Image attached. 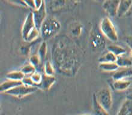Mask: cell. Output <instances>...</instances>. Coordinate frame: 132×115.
I'll return each instance as SVG.
<instances>
[{"label": "cell", "mask_w": 132, "mask_h": 115, "mask_svg": "<svg viewBox=\"0 0 132 115\" xmlns=\"http://www.w3.org/2000/svg\"><path fill=\"white\" fill-rule=\"evenodd\" d=\"M90 44L93 49L96 50H103L106 47L104 36L99 30H93L90 36Z\"/></svg>", "instance_id": "obj_6"}, {"label": "cell", "mask_w": 132, "mask_h": 115, "mask_svg": "<svg viewBox=\"0 0 132 115\" xmlns=\"http://www.w3.org/2000/svg\"><path fill=\"white\" fill-rule=\"evenodd\" d=\"M120 0H104L102 4V8L109 16L115 17L117 16Z\"/></svg>", "instance_id": "obj_8"}, {"label": "cell", "mask_w": 132, "mask_h": 115, "mask_svg": "<svg viewBox=\"0 0 132 115\" xmlns=\"http://www.w3.org/2000/svg\"><path fill=\"white\" fill-rule=\"evenodd\" d=\"M22 84V81H14L12 80H7L3 82L0 85V89L1 93H5L7 91L14 88L16 86Z\"/></svg>", "instance_id": "obj_14"}, {"label": "cell", "mask_w": 132, "mask_h": 115, "mask_svg": "<svg viewBox=\"0 0 132 115\" xmlns=\"http://www.w3.org/2000/svg\"><path fill=\"white\" fill-rule=\"evenodd\" d=\"M65 4V0H54L53 1L52 6L53 9H59L61 7H63Z\"/></svg>", "instance_id": "obj_27"}, {"label": "cell", "mask_w": 132, "mask_h": 115, "mask_svg": "<svg viewBox=\"0 0 132 115\" xmlns=\"http://www.w3.org/2000/svg\"><path fill=\"white\" fill-rule=\"evenodd\" d=\"M125 41L128 46L132 50V36H128L125 38Z\"/></svg>", "instance_id": "obj_31"}, {"label": "cell", "mask_w": 132, "mask_h": 115, "mask_svg": "<svg viewBox=\"0 0 132 115\" xmlns=\"http://www.w3.org/2000/svg\"><path fill=\"white\" fill-rule=\"evenodd\" d=\"M47 43L45 41H43L41 44H40L39 48H38V53H37V55L39 56V57L40 59H41L42 62L45 59V58L47 55Z\"/></svg>", "instance_id": "obj_21"}, {"label": "cell", "mask_w": 132, "mask_h": 115, "mask_svg": "<svg viewBox=\"0 0 132 115\" xmlns=\"http://www.w3.org/2000/svg\"><path fill=\"white\" fill-rule=\"evenodd\" d=\"M25 76L22 72L20 71H13L6 74V78L8 80H14V81H22Z\"/></svg>", "instance_id": "obj_20"}, {"label": "cell", "mask_w": 132, "mask_h": 115, "mask_svg": "<svg viewBox=\"0 0 132 115\" xmlns=\"http://www.w3.org/2000/svg\"><path fill=\"white\" fill-rule=\"evenodd\" d=\"M116 63L120 68H130L132 66V59L124 55L120 56L117 57Z\"/></svg>", "instance_id": "obj_16"}, {"label": "cell", "mask_w": 132, "mask_h": 115, "mask_svg": "<svg viewBox=\"0 0 132 115\" xmlns=\"http://www.w3.org/2000/svg\"><path fill=\"white\" fill-rule=\"evenodd\" d=\"M117 115H132V94L126 96L121 105Z\"/></svg>", "instance_id": "obj_9"}, {"label": "cell", "mask_w": 132, "mask_h": 115, "mask_svg": "<svg viewBox=\"0 0 132 115\" xmlns=\"http://www.w3.org/2000/svg\"><path fill=\"white\" fill-rule=\"evenodd\" d=\"M131 85V82L130 80H115L113 83V87L117 91H124L129 88Z\"/></svg>", "instance_id": "obj_15"}, {"label": "cell", "mask_w": 132, "mask_h": 115, "mask_svg": "<svg viewBox=\"0 0 132 115\" xmlns=\"http://www.w3.org/2000/svg\"><path fill=\"white\" fill-rule=\"evenodd\" d=\"M61 28V23L56 18L47 17L40 28V36L44 40H49L58 34Z\"/></svg>", "instance_id": "obj_2"}, {"label": "cell", "mask_w": 132, "mask_h": 115, "mask_svg": "<svg viewBox=\"0 0 132 115\" xmlns=\"http://www.w3.org/2000/svg\"><path fill=\"white\" fill-rule=\"evenodd\" d=\"M30 77L32 81L35 83L36 87H37V86L39 85L42 82V78H43V74H42L40 72H36Z\"/></svg>", "instance_id": "obj_24"}, {"label": "cell", "mask_w": 132, "mask_h": 115, "mask_svg": "<svg viewBox=\"0 0 132 115\" xmlns=\"http://www.w3.org/2000/svg\"><path fill=\"white\" fill-rule=\"evenodd\" d=\"M132 6V0H120L117 17H122L127 13Z\"/></svg>", "instance_id": "obj_12"}, {"label": "cell", "mask_w": 132, "mask_h": 115, "mask_svg": "<svg viewBox=\"0 0 132 115\" xmlns=\"http://www.w3.org/2000/svg\"><path fill=\"white\" fill-rule=\"evenodd\" d=\"M29 62H30L29 63H30L33 66L36 67V68H37V67L40 66V64H41L42 61L41 59L40 58L39 56L37 54H36L31 56L30 58V59H29Z\"/></svg>", "instance_id": "obj_25"}, {"label": "cell", "mask_w": 132, "mask_h": 115, "mask_svg": "<svg viewBox=\"0 0 132 115\" xmlns=\"http://www.w3.org/2000/svg\"><path fill=\"white\" fill-rule=\"evenodd\" d=\"M5 1L13 5H17V6L28 8V7L24 2V0H5Z\"/></svg>", "instance_id": "obj_26"}, {"label": "cell", "mask_w": 132, "mask_h": 115, "mask_svg": "<svg viewBox=\"0 0 132 115\" xmlns=\"http://www.w3.org/2000/svg\"><path fill=\"white\" fill-rule=\"evenodd\" d=\"M81 31H82V27L80 25H76L75 26L74 28L72 29L71 30V33L73 34L74 36H78V35L81 33Z\"/></svg>", "instance_id": "obj_29"}, {"label": "cell", "mask_w": 132, "mask_h": 115, "mask_svg": "<svg viewBox=\"0 0 132 115\" xmlns=\"http://www.w3.org/2000/svg\"><path fill=\"white\" fill-rule=\"evenodd\" d=\"M45 74L47 76H54L55 73V70L54 67L52 64L49 61H46L44 64L43 68Z\"/></svg>", "instance_id": "obj_23"}, {"label": "cell", "mask_w": 132, "mask_h": 115, "mask_svg": "<svg viewBox=\"0 0 132 115\" xmlns=\"http://www.w3.org/2000/svg\"><path fill=\"white\" fill-rule=\"evenodd\" d=\"M96 98L100 104L109 112L112 107V95L111 91L108 87L100 89L96 94Z\"/></svg>", "instance_id": "obj_4"}, {"label": "cell", "mask_w": 132, "mask_h": 115, "mask_svg": "<svg viewBox=\"0 0 132 115\" xmlns=\"http://www.w3.org/2000/svg\"><path fill=\"white\" fill-rule=\"evenodd\" d=\"M99 68L106 72H115L120 68L116 63H99Z\"/></svg>", "instance_id": "obj_17"}, {"label": "cell", "mask_w": 132, "mask_h": 115, "mask_svg": "<svg viewBox=\"0 0 132 115\" xmlns=\"http://www.w3.org/2000/svg\"><path fill=\"white\" fill-rule=\"evenodd\" d=\"M108 51L116 55L117 57L124 55L126 53V49L122 46L117 45H111L107 47Z\"/></svg>", "instance_id": "obj_18"}, {"label": "cell", "mask_w": 132, "mask_h": 115, "mask_svg": "<svg viewBox=\"0 0 132 115\" xmlns=\"http://www.w3.org/2000/svg\"><path fill=\"white\" fill-rule=\"evenodd\" d=\"M117 60V56L115 55L112 53L108 51L106 54L101 56L98 59L99 63H116Z\"/></svg>", "instance_id": "obj_19"}, {"label": "cell", "mask_w": 132, "mask_h": 115, "mask_svg": "<svg viewBox=\"0 0 132 115\" xmlns=\"http://www.w3.org/2000/svg\"><path fill=\"white\" fill-rule=\"evenodd\" d=\"M93 115H110L109 112L98 103L96 94L93 96Z\"/></svg>", "instance_id": "obj_13"}, {"label": "cell", "mask_w": 132, "mask_h": 115, "mask_svg": "<svg viewBox=\"0 0 132 115\" xmlns=\"http://www.w3.org/2000/svg\"><path fill=\"white\" fill-rule=\"evenodd\" d=\"M22 37L26 42H32L40 36V30L37 28L33 19L32 12L27 14L22 27Z\"/></svg>", "instance_id": "obj_1"}, {"label": "cell", "mask_w": 132, "mask_h": 115, "mask_svg": "<svg viewBox=\"0 0 132 115\" xmlns=\"http://www.w3.org/2000/svg\"><path fill=\"white\" fill-rule=\"evenodd\" d=\"M22 83L25 85L29 86L36 87L35 83H34V82H33L30 76H25L24 78H23V79L22 80Z\"/></svg>", "instance_id": "obj_28"}, {"label": "cell", "mask_w": 132, "mask_h": 115, "mask_svg": "<svg viewBox=\"0 0 132 115\" xmlns=\"http://www.w3.org/2000/svg\"><path fill=\"white\" fill-rule=\"evenodd\" d=\"M55 82L56 78L54 76H47L44 74H43L42 82L39 85L37 86V87L43 91H48L52 87Z\"/></svg>", "instance_id": "obj_11"}, {"label": "cell", "mask_w": 132, "mask_h": 115, "mask_svg": "<svg viewBox=\"0 0 132 115\" xmlns=\"http://www.w3.org/2000/svg\"><path fill=\"white\" fill-rule=\"evenodd\" d=\"M99 29L104 37L110 41L115 42L118 40L116 28L109 17L103 18L100 22Z\"/></svg>", "instance_id": "obj_3"}, {"label": "cell", "mask_w": 132, "mask_h": 115, "mask_svg": "<svg viewBox=\"0 0 132 115\" xmlns=\"http://www.w3.org/2000/svg\"><path fill=\"white\" fill-rule=\"evenodd\" d=\"M24 2L28 7L32 10H36V5H35L34 0H24Z\"/></svg>", "instance_id": "obj_30"}, {"label": "cell", "mask_w": 132, "mask_h": 115, "mask_svg": "<svg viewBox=\"0 0 132 115\" xmlns=\"http://www.w3.org/2000/svg\"><path fill=\"white\" fill-rule=\"evenodd\" d=\"M32 15L37 28L40 30L42 24L47 17L46 7L45 1L43 2V4L39 8L33 10Z\"/></svg>", "instance_id": "obj_7"}, {"label": "cell", "mask_w": 132, "mask_h": 115, "mask_svg": "<svg viewBox=\"0 0 132 115\" xmlns=\"http://www.w3.org/2000/svg\"><path fill=\"white\" fill-rule=\"evenodd\" d=\"M36 90V87L29 86L23 85L22 83V85L16 86L10 91H7L4 94L18 98H22L32 94Z\"/></svg>", "instance_id": "obj_5"}, {"label": "cell", "mask_w": 132, "mask_h": 115, "mask_svg": "<svg viewBox=\"0 0 132 115\" xmlns=\"http://www.w3.org/2000/svg\"><path fill=\"white\" fill-rule=\"evenodd\" d=\"M21 71L25 76H31L36 72V68L30 63H28L26 65H23L22 67Z\"/></svg>", "instance_id": "obj_22"}, {"label": "cell", "mask_w": 132, "mask_h": 115, "mask_svg": "<svg viewBox=\"0 0 132 115\" xmlns=\"http://www.w3.org/2000/svg\"><path fill=\"white\" fill-rule=\"evenodd\" d=\"M132 76V68H119L112 75L113 79L115 80H126V78Z\"/></svg>", "instance_id": "obj_10"}, {"label": "cell", "mask_w": 132, "mask_h": 115, "mask_svg": "<svg viewBox=\"0 0 132 115\" xmlns=\"http://www.w3.org/2000/svg\"><path fill=\"white\" fill-rule=\"evenodd\" d=\"M77 115H91L89 114H77Z\"/></svg>", "instance_id": "obj_34"}, {"label": "cell", "mask_w": 132, "mask_h": 115, "mask_svg": "<svg viewBox=\"0 0 132 115\" xmlns=\"http://www.w3.org/2000/svg\"><path fill=\"white\" fill-rule=\"evenodd\" d=\"M44 1H45V0H34L35 5H36V10L42 6Z\"/></svg>", "instance_id": "obj_32"}, {"label": "cell", "mask_w": 132, "mask_h": 115, "mask_svg": "<svg viewBox=\"0 0 132 115\" xmlns=\"http://www.w3.org/2000/svg\"><path fill=\"white\" fill-rule=\"evenodd\" d=\"M71 2H72V3H79V2H80L81 0H70Z\"/></svg>", "instance_id": "obj_33"}]
</instances>
